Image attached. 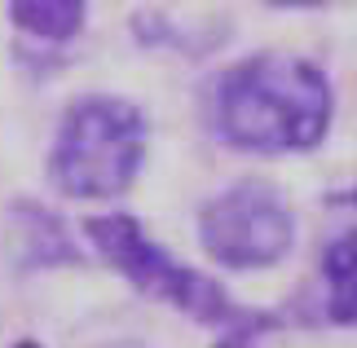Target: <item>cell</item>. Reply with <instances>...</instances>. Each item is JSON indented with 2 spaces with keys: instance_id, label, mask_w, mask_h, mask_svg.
<instances>
[{
  "instance_id": "6",
  "label": "cell",
  "mask_w": 357,
  "mask_h": 348,
  "mask_svg": "<svg viewBox=\"0 0 357 348\" xmlns=\"http://www.w3.org/2000/svg\"><path fill=\"white\" fill-rule=\"evenodd\" d=\"M318 317L326 326H357V229L335 234L318 256Z\"/></svg>"
},
{
  "instance_id": "3",
  "label": "cell",
  "mask_w": 357,
  "mask_h": 348,
  "mask_svg": "<svg viewBox=\"0 0 357 348\" xmlns=\"http://www.w3.org/2000/svg\"><path fill=\"white\" fill-rule=\"evenodd\" d=\"M79 239H84V252H93L106 269H115L132 291H142L146 300L168 304L172 313H181V317H190V322H199L208 331H229V326H238V322L260 313V309L238 304L225 291L221 278L176 260L168 247H163L132 212H123V207L89 212L84 225H79Z\"/></svg>"
},
{
  "instance_id": "8",
  "label": "cell",
  "mask_w": 357,
  "mask_h": 348,
  "mask_svg": "<svg viewBox=\"0 0 357 348\" xmlns=\"http://www.w3.org/2000/svg\"><path fill=\"white\" fill-rule=\"evenodd\" d=\"M278 326H282V317H278V313L260 309L256 317H247V322H238V326L216 331L212 348H260V335H269V331H278Z\"/></svg>"
},
{
  "instance_id": "2",
  "label": "cell",
  "mask_w": 357,
  "mask_h": 348,
  "mask_svg": "<svg viewBox=\"0 0 357 348\" xmlns=\"http://www.w3.org/2000/svg\"><path fill=\"white\" fill-rule=\"evenodd\" d=\"M150 155V119L132 97L79 93L58 110L45 176L58 199L111 207L128 199Z\"/></svg>"
},
{
  "instance_id": "9",
  "label": "cell",
  "mask_w": 357,
  "mask_h": 348,
  "mask_svg": "<svg viewBox=\"0 0 357 348\" xmlns=\"http://www.w3.org/2000/svg\"><path fill=\"white\" fill-rule=\"evenodd\" d=\"M265 5H273V9H318L326 0H265Z\"/></svg>"
},
{
  "instance_id": "1",
  "label": "cell",
  "mask_w": 357,
  "mask_h": 348,
  "mask_svg": "<svg viewBox=\"0 0 357 348\" xmlns=\"http://www.w3.org/2000/svg\"><path fill=\"white\" fill-rule=\"evenodd\" d=\"M199 115L212 142L238 155H309L331 137L335 84L300 53L260 49L221 66L203 84Z\"/></svg>"
},
{
  "instance_id": "10",
  "label": "cell",
  "mask_w": 357,
  "mask_h": 348,
  "mask_svg": "<svg viewBox=\"0 0 357 348\" xmlns=\"http://www.w3.org/2000/svg\"><path fill=\"white\" fill-rule=\"evenodd\" d=\"M9 348H45V344H40V340H31V335H22V340H13Z\"/></svg>"
},
{
  "instance_id": "4",
  "label": "cell",
  "mask_w": 357,
  "mask_h": 348,
  "mask_svg": "<svg viewBox=\"0 0 357 348\" xmlns=\"http://www.w3.org/2000/svg\"><path fill=\"white\" fill-rule=\"evenodd\" d=\"M195 234L199 252L221 273H256L291 256L300 220L273 181L238 176L199 203Z\"/></svg>"
},
{
  "instance_id": "5",
  "label": "cell",
  "mask_w": 357,
  "mask_h": 348,
  "mask_svg": "<svg viewBox=\"0 0 357 348\" xmlns=\"http://www.w3.org/2000/svg\"><path fill=\"white\" fill-rule=\"evenodd\" d=\"M13 247H18V264L26 273L40 269H71L84 264L89 252L75 239V229L53 212V207L36 203V199H18L13 203Z\"/></svg>"
},
{
  "instance_id": "12",
  "label": "cell",
  "mask_w": 357,
  "mask_h": 348,
  "mask_svg": "<svg viewBox=\"0 0 357 348\" xmlns=\"http://www.w3.org/2000/svg\"><path fill=\"white\" fill-rule=\"evenodd\" d=\"M106 348H137V344H106Z\"/></svg>"
},
{
  "instance_id": "11",
  "label": "cell",
  "mask_w": 357,
  "mask_h": 348,
  "mask_svg": "<svg viewBox=\"0 0 357 348\" xmlns=\"http://www.w3.org/2000/svg\"><path fill=\"white\" fill-rule=\"evenodd\" d=\"M349 203H353V212H357V181H353V190H349Z\"/></svg>"
},
{
  "instance_id": "7",
  "label": "cell",
  "mask_w": 357,
  "mask_h": 348,
  "mask_svg": "<svg viewBox=\"0 0 357 348\" xmlns=\"http://www.w3.org/2000/svg\"><path fill=\"white\" fill-rule=\"evenodd\" d=\"M93 0H5V18L31 45H71L89 27Z\"/></svg>"
}]
</instances>
